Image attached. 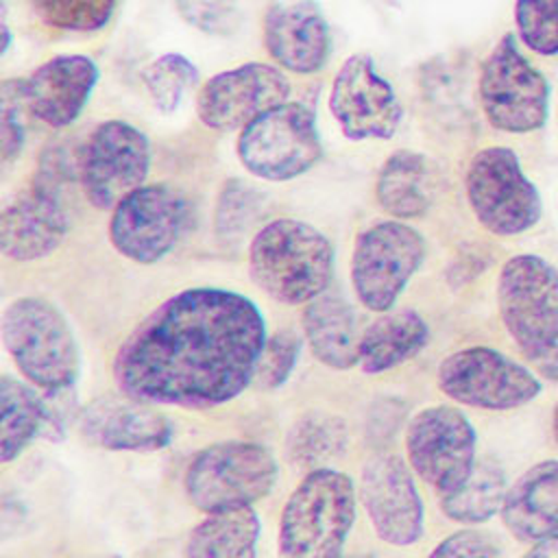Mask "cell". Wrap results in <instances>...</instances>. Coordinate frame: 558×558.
I'll return each instance as SVG.
<instances>
[{
    "instance_id": "cell-1",
    "label": "cell",
    "mask_w": 558,
    "mask_h": 558,
    "mask_svg": "<svg viewBox=\"0 0 558 558\" xmlns=\"http://www.w3.org/2000/svg\"><path fill=\"white\" fill-rule=\"evenodd\" d=\"M268 336L259 307L227 288H187L159 303L118 347L116 388L150 405L218 408L255 377Z\"/></svg>"
},
{
    "instance_id": "cell-2",
    "label": "cell",
    "mask_w": 558,
    "mask_h": 558,
    "mask_svg": "<svg viewBox=\"0 0 558 558\" xmlns=\"http://www.w3.org/2000/svg\"><path fill=\"white\" fill-rule=\"evenodd\" d=\"M248 272L270 299L283 305H303L327 292L333 275V246L316 227L277 218L253 235Z\"/></svg>"
},
{
    "instance_id": "cell-3",
    "label": "cell",
    "mask_w": 558,
    "mask_h": 558,
    "mask_svg": "<svg viewBox=\"0 0 558 558\" xmlns=\"http://www.w3.org/2000/svg\"><path fill=\"white\" fill-rule=\"evenodd\" d=\"M353 480L331 466L307 471L279 517V558H342L355 523Z\"/></svg>"
},
{
    "instance_id": "cell-4",
    "label": "cell",
    "mask_w": 558,
    "mask_h": 558,
    "mask_svg": "<svg viewBox=\"0 0 558 558\" xmlns=\"http://www.w3.org/2000/svg\"><path fill=\"white\" fill-rule=\"evenodd\" d=\"M2 344L22 377L44 392L70 390L81 373V351L65 316L46 299L20 296L0 320Z\"/></svg>"
},
{
    "instance_id": "cell-5",
    "label": "cell",
    "mask_w": 558,
    "mask_h": 558,
    "mask_svg": "<svg viewBox=\"0 0 558 558\" xmlns=\"http://www.w3.org/2000/svg\"><path fill=\"white\" fill-rule=\"evenodd\" d=\"M277 475L279 466L266 447L225 440L192 456L183 473V490L196 510L209 514L253 506L272 490Z\"/></svg>"
},
{
    "instance_id": "cell-6",
    "label": "cell",
    "mask_w": 558,
    "mask_h": 558,
    "mask_svg": "<svg viewBox=\"0 0 558 558\" xmlns=\"http://www.w3.org/2000/svg\"><path fill=\"white\" fill-rule=\"evenodd\" d=\"M501 323L527 360L558 349V270L538 255L510 257L497 279Z\"/></svg>"
},
{
    "instance_id": "cell-7",
    "label": "cell",
    "mask_w": 558,
    "mask_h": 558,
    "mask_svg": "<svg viewBox=\"0 0 558 558\" xmlns=\"http://www.w3.org/2000/svg\"><path fill=\"white\" fill-rule=\"evenodd\" d=\"M464 190L477 222L495 235H519L532 229L543 211L536 185L508 146L477 150L466 168Z\"/></svg>"
},
{
    "instance_id": "cell-8",
    "label": "cell",
    "mask_w": 558,
    "mask_h": 558,
    "mask_svg": "<svg viewBox=\"0 0 558 558\" xmlns=\"http://www.w3.org/2000/svg\"><path fill=\"white\" fill-rule=\"evenodd\" d=\"M480 105L486 120L506 133H532L547 122L549 85L519 50L514 35H504L480 70Z\"/></svg>"
},
{
    "instance_id": "cell-9",
    "label": "cell",
    "mask_w": 558,
    "mask_h": 558,
    "mask_svg": "<svg viewBox=\"0 0 558 558\" xmlns=\"http://www.w3.org/2000/svg\"><path fill=\"white\" fill-rule=\"evenodd\" d=\"M240 163L264 181H290L323 155L316 116L303 102H283L240 131Z\"/></svg>"
},
{
    "instance_id": "cell-10",
    "label": "cell",
    "mask_w": 558,
    "mask_h": 558,
    "mask_svg": "<svg viewBox=\"0 0 558 558\" xmlns=\"http://www.w3.org/2000/svg\"><path fill=\"white\" fill-rule=\"evenodd\" d=\"M425 259L423 235L403 220H381L357 233L351 283L371 312H388Z\"/></svg>"
},
{
    "instance_id": "cell-11",
    "label": "cell",
    "mask_w": 558,
    "mask_h": 558,
    "mask_svg": "<svg viewBox=\"0 0 558 558\" xmlns=\"http://www.w3.org/2000/svg\"><path fill=\"white\" fill-rule=\"evenodd\" d=\"M436 384L456 403L480 410H514L541 392V379L517 360L488 347H469L447 355Z\"/></svg>"
},
{
    "instance_id": "cell-12",
    "label": "cell",
    "mask_w": 558,
    "mask_h": 558,
    "mask_svg": "<svg viewBox=\"0 0 558 558\" xmlns=\"http://www.w3.org/2000/svg\"><path fill=\"white\" fill-rule=\"evenodd\" d=\"M475 429L453 405L418 410L405 427L410 469L436 493L458 490L475 466Z\"/></svg>"
},
{
    "instance_id": "cell-13",
    "label": "cell",
    "mask_w": 558,
    "mask_h": 558,
    "mask_svg": "<svg viewBox=\"0 0 558 558\" xmlns=\"http://www.w3.org/2000/svg\"><path fill=\"white\" fill-rule=\"evenodd\" d=\"M148 170V137L126 120L100 122L81 146L78 183L96 209H113L144 185Z\"/></svg>"
},
{
    "instance_id": "cell-14",
    "label": "cell",
    "mask_w": 558,
    "mask_h": 558,
    "mask_svg": "<svg viewBox=\"0 0 558 558\" xmlns=\"http://www.w3.org/2000/svg\"><path fill=\"white\" fill-rule=\"evenodd\" d=\"M185 220L187 203L179 190L166 183L142 185L113 207L109 240L122 257L148 266L172 251Z\"/></svg>"
},
{
    "instance_id": "cell-15",
    "label": "cell",
    "mask_w": 558,
    "mask_h": 558,
    "mask_svg": "<svg viewBox=\"0 0 558 558\" xmlns=\"http://www.w3.org/2000/svg\"><path fill=\"white\" fill-rule=\"evenodd\" d=\"M329 111L342 135L351 142L388 140L397 133L403 109L373 59L366 52L351 54L333 76Z\"/></svg>"
},
{
    "instance_id": "cell-16",
    "label": "cell",
    "mask_w": 558,
    "mask_h": 558,
    "mask_svg": "<svg viewBox=\"0 0 558 558\" xmlns=\"http://www.w3.org/2000/svg\"><path fill=\"white\" fill-rule=\"evenodd\" d=\"M414 471L395 453L371 456L360 471V501L375 534L395 547L414 545L423 536L425 510Z\"/></svg>"
},
{
    "instance_id": "cell-17",
    "label": "cell",
    "mask_w": 558,
    "mask_h": 558,
    "mask_svg": "<svg viewBox=\"0 0 558 558\" xmlns=\"http://www.w3.org/2000/svg\"><path fill=\"white\" fill-rule=\"evenodd\" d=\"M290 81L270 63H242L211 76L198 92V120L214 131L244 129L270 109L288 102Z\"/></svg>"
},
{
    "instance_id": "cell-18",
    "label": "cell",
    "mask_w": 558,
    "mask_h": 558,
    "mask_svg": "<svg viewBox=\"0 0 558 558\" xmlns=\"http://www.w3.org/2000/svg\"><path fill=\"white\" fill-rule=\"evenodd\" d=\"M68 227L61 190L33 177V183L0 216L2 255L13 262L41 259L59 248Z\"/></svg>"
},
{
    "instance_id": "cell-19",
    "label": "cell",
    "mask_w": 558,
    "mask_h": 558,
    "mask_svg": "<svg viewBox=\"0 0 558 558\" xmlns=\"http://www.w3.org/2000/svg\"><path fill=\"white\" fill-rule=\"evenodd\" d=\"M137 399H96L78 414L81 438L107 451H161L172 440V423Z\"/></svg>"
},
{
    "instance_id": "cell-20",
    "label": "cell",
    "mask_w": 558,
    "mask_h": 558,
    "mask_svg": "<svg viewBox=\"0 0 558 558\" xmlns=\"http://www.w3.org/2000/svg\"><path fill=\"white\" fill-rule=\"evenodd\" d=\"M96 81L98 65L89 57H52L24 78L28 111L52 129L70 126L87 105Z\"/></svg>"
},
{
    "instance_id": "cell-21",
    "label": "cell",
    "mask_w": 558,
    "mask_h": 558,
    "mask_svg": "<svg viewBox=\"0 0 558 558\" xmlns=\"http://www.w3.org/2000/svg\"><path fill=\"white\" fill-rule=\"evenodd\" d=\"M264 46L270 59L294 74L318 72L329 57V26L312 0L272 4L264 20Z\"/></svg>"
},
{
    "instance_id": "cell-22",
    "label": "cell",
    "mask_w": 558,
    "mask_h": 558,
    "mask_svg": "<svg viewBox=\"0 0 558 558\" xmlns=\"http://www.w3.org/2000/svg\"><path fill=\"white\" fill-rule=\"evenodd\" d=\"M501 521L523 543L558 534V460L536 462L508 488Z\"/></svg>"
},
{
    "instance_id": "cell-23",
    "label": "cell",
    "mask_w": 558,
    "mask_h": 558,
    "mask_svg": "<svg viewBox=\"0 0 558 558\" xmlns=\"http://www.w3.org/2000/svg\"><path fill=\"white\" fill-rule=\"evenodd\" d=\"M303 336L312 355L333 371L357 366L360 336L355 314L340 294L323 292L303 310Z\"/></svg>"
},
{
    "instance_id": "cell-24",
    "label": "cell",
    "mask_w": 558,
    "mask_h": 558,
    "mask_svg": "<svg viewBox=\"0 0 558 558\" xmlns=\"http://www.w3.org/2000/svg\"><path fill=\"white\" fill-rule=\"evenodd\" d=\"M429 340L423 316L414 310L384 312L360 336L357 366L366 375H379L412 360Z\"/></svg>"
},
{
    "instance_id": "cell-25",
    "label": "cell",
    "mask_w": 558,
    "mask_h": 558,
    "mask_svg": "<svg viewBox=\"0 0 558 558\" xmlns=\"http://www.w3.org/2000/svg\"><path fill=\"white\" fill-rule=\"evenodd\" d=\"M375 198L397 220L423 216L432 205V170L427 159L414 150H395L379 168Z\"/></svg>"
},
{
    "instance_id": "cell-26",
    "label": "cell",
    "mask_w": 558,
    "mask_h": 558,
    "mask_svg": "<svg viewBox=\"0 0 558 558\" xmlns=\"http://www.w3.org/2000/svg\"><path fill=\"white\" fill-rule=\"evenodd\" d=\"M259 532L253 506L209 512L187 534L183 558H255Z\"/></svg>"
},
{
    "instance_id": "cell-27",
    "label": "cell",
    "mask_w": 558,
    "mask_h": 558,
    "mask_svg": "<svg viewBox=\"0 0 558 558\" xmlns=\"http://www.w3.org/2000/svg\"><path fill=\"white\" fill-rule=\"evenodd\" d=\"M48 418L46 397L9 375L0 379V460H15L37 436L44 434Z\"/></svg>"
},
{
    "instance_id": "cell-28",
    "label": "cell",
    "mask_w": 558,
    "mask_h": 558,
    "mask_svg": "<svg viewBox=\"0 0 558 558\" xmlns=\"http://www.w3.org/2000/svg\"><path fill=\"white\" fill-rule=\"evenodd\" d=\"M506 473L493 460H480L469 480L453 493L442 495L440 508L447 519L464 525H477L501 512L506 499Z\"/></svg>"
},
{
    "instance_id": "cell-29",
    "label": "cell",
    "mask_w": 558,
    "mask_h": 558,
    "mask_svg": "<svg viewBox=\"0 0 558 558\" xmlns=\"http://www.w3.org/2000/svg\"><path fill=\"white\" fill-rule=\"evenodd\" d=\"M347 447V427L344 421L312 410L303 414L290 429L286 440L288 460L294 466L314 471L327 466V462L336 460Z\"/></svg>"
},
{
    "instance_id": "cell-30",
    "label": "cell",
    "mask_w": 558,
    "mask_h": 558,
    "mask_svg": "<svg viewBox=\"0 0 558 558\" xmlns=\"http://www.w3.org/2000/svg\"><path fill=\"white\" fill-rule=\"evenodd\" d=\"M142 81L153 105L161 113H172L179 109L187 92L198 83V70L187 57L166 52L144 70Z\"/></svg>"
},
{
    "instance_id": "cell-31",
    "label": "cell",
    "mask_w": 558,
    "mask_h": 558,
    "mask_svg": "<svg viewBox=\"0 0 558 558\" xmlns=\"http://www.w3.org/2000/svg\"><path fill=\"white\" fill-rule=\"evenodd\" d=\"M37 17L59 31L92 33L109 24L116 0H31Z\"/></svg>"
},
{
    "instance_id": "cell-32",
    "label": "cell",
    "mask_w": 558,
    "mask_h": 558,
    "mask_svg": "<svg viewBox=\"0 0 558 558\" xmlns=\"http://www.w3.org/2000/svg\"><path fill=\"white\" fill-rule=\"evenodd\" d=\"M517 35L541 57L558 54V0H517Z\"/></svg>"
},
{
    "instance_id": "cell-33",
    "label": "cell",
    "mask_w": 558,
    "mask_h": 558,
    "mask_svg": "<svg viewBox=\"0 0 558 558\" xmlns=\"http://www.w3.org/2000/svg\"><path fill=\"white\" fill-rule=\"evenodd\" d=\"M301 353V340L292 331H279L270 336L257 362L253 384L262 390H275L288 381Z\"/></svg>"
},
{
    "instance_id": "cell-34",
    "label": "cell",
    "mask_w": 558,
    "mask_h": 558,
    "mask_svg": "<svg viewBox=\"0 0 558 558\" xmlns=\"http://www.w3.org/2000/svg\"><path fill=\"white\" fill-rule=\"evenodd\" d=\"M181 17L207 35H231L242 20V0H174Z\"/></svg>"
},
{
    "instance_id": "cell-35",
    "label": "cell",
    "mask_w": 558,
    "mask_h": 558,
    "mask_svg": "<svg viewBox=\"0 0 558 558\" xmlns=\"http://www.w3.org/2000/svg\"><path fill=\"white\" fill-rule=\"evenodd\" d=\"M2 161L9 163L13 161L26 137V124H24V113L28 111L26 96H24V81H4L2 83Z\"/></svg>"
},
{
    "instance_id": "cell-36",
    "label": "cell",
    "mask_w": 558,
    "mask_h": 558,
    "mask_svg": "<svg viewBox=\"0 0 558 558\" xmlns=\"http://www.w3.org/2000/svg\"><path fill=\"white\" fill-rule=\"evenodd\" d=\"M427 558H499V549L484 532L458 530L445 536Z\"/></svg>"
},
{
    "instance_id": "cell-37",
    "label": "cell",
    "mask_w": 558,
    "mask_h": 558,
    "mask_svg": "<svg viewBox=\"0 0 558 558\" xmlns=\"http://www.w3.org/2000/svg\"><path fill=\"white\" fill-rule=\"evenodd\" d=\"M523 558H558V534L534 543V547L523 554Z\"/></svg>"
},
{
    "instance_id": "cell-38",
    "label": "cell",
    "mask_w": 558,
    "mask_h": 558,
    "mask_svg": "<svg viewBox=\"0 0 558 558\" xmlns=\"http://www.w3.org/2000/svg\"><path fill=\"white\" fill-rule=\"evenodd\" d=\"M9 41H11V33H9V28H7V22L2 20V52H7Z\"/></svg>"
},
{
    "instance_id": "cell-39",
    "label": "cell",
    "mask_w": 558,
    "mask_h": 558,
    "mask_svg": "<svg viewBox=\"0 0 558 558\" xmlns=\"http://www.w3.org/2000/svg\"><path fill=\"white\" fill-rule=\"evenodd\" d=\"M554 434H556V440H558V403L554 408Z\"/></svg>"
},
{
    "instance_id": "cell-40",
    "label": "cell",
    "mask_w": 558,
    "mask_h": 558,
    "mask_svg": "<svg viewBox=\"0 0 558 558\" xmlns=\"http://www.w3.org/2000/svg\"><path fill=\"white\" fill-rule=\"evenodd\" d=\"M100 558H122L120 554H109V556H100Z\"/></svg>"
}]
</instances>
